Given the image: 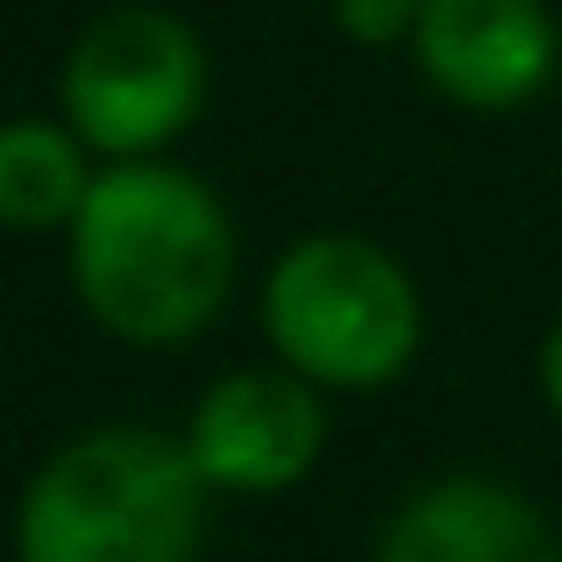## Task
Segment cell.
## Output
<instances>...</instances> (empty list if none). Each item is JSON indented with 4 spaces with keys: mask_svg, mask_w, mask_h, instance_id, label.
Wrapping results in <instances>:
<instances>
[{
    "mask_svg": "<svg viewBox=\"0 0 562 562\" xmlns=\"http://www.w3.org/2000/svg\"><path fill=\"white\" fill-rule=\"evenodd\" d=\"M71 292L100 335L128 349H186L228 314L235 221L221 192L171 157L100 165L65 228Z\"/></svg>",
    "mask_w": 562,
    "mask_h": 562,
    "instance_id": "6da1fadb",
    "label": "cell"
},
{
    "mask_svg": "<svg viewBox=\"0 0 562 562\" xmlns=\"http://www.w3.org/2000/svg\"><path fill=\"white\" fill-rule=\"evenodd\" d=\"M214 492L186 441L143 420L71 435L14 498V562H200Z\"/></svg>",
    "mask_w": 562,
    "mask_h": 562,
    "instance_id": "7a4b0ae2",
    "label": "cell"
},
{
    "mask_svg": "<svg viewBox=\"0 0 562 562\" xmlns=\"http://www.w3.org/2000/svg\"><path fill=\"white\" fill-rule=\"evenodd\" d=\"M257 321L271 363H285L328 398L392 392L427 335L413 271L371 235H300L263 271Z\"/></svg>",
    "mask_w": 562,
    "mask_h": 562,
    "instance_id": "3957f363",
    "label": "cell"
},
{
    "mask_svg": "<svg viewBox=\"0 0 562 562\" xmlns=\"http://www.w3.org/2000/svg\"><path fill=\"white\" fill-rule=\"evenodd\" d=\"M65 128L100 165H143L200 122L206 50L171 8H108L57 71Z\"/></svg>",
    "mask_w": 562,
    "mask_h": 562,
    "instance_id": "277c9868",
    "label": "cell"
},
{
    "mask_svg": "<svg viewBox=\"0 0 562 562\" xmlns=\"http://www.w3.org/2000/svg\"><path fill=\"white\" fill-rule=\"evenodd\" d=\"M179 441L214 498H278L314 477L328 449V392L285 363H249L206 384Z\"/></svg>",
    "mask_w": 562,
    "mask_h": 562,
    "instance_id": "5b68a950",
    "label": "cell"
},
{
    "mask_svg": "<svg viewBox=\"0 0 562 562\" xmlns=\"http://www.w3.org/2000/svg\"><path fill=\"white\" fill-rule=\"evenodd\" d=\"M413 57L441 100L470 114H506L555 79L562 36L541 0H427Z\"/></svg>",
    "mask_w": 562,
    "mask_h": 562,
    "instance_id": "8992f818",
    "label": "cell"
},
{
    "mask_svg": "<svg viewBox=\"0 0 562 562\" xmlns=\"http://www.w3.org/2000/svg\"><path fill=\"white\" fill-rule=\"evenodd\" d=\"M371 562H562V541L520 484L456 470L384 520Z\"/></svg>",
    "mask_w": 562,
    "mask_h": 562,
    "instance_id": "52a82bcc",
    "label": "cell"
},
{
    "mask_svg": "<svg viewBox=\"0 0 562 562\" xmlns=\"http://www.w3.org/2000/svg\"><path fill=\"white\" fill-rule=\"evenodd\" d=\"M93 179V150L65 122H43V114L0 122V228L8 235H65Z\"/></svg>",
    "mask_w": 562,
    "mask_h": 562,
    "instance_id": "ba28073f",
    "label": "cell"
},
{
    "mask_svg": "<svg viewBox=\"0 0 562 562\" xmlns=\"http://www.w3.org/2000/svg\"><path fill=\"white\" fill-rule=\"evenodd\" d=\"M328 8H335V29H342L349 43L384 50V43H413L427 0H328Z\"/></svg>",
    "mask_w": 562,
    "mask_h": 562,
    "instance_id": "9c48e42d",
    "label": "cell"
},
{
    "mask_svg": "<svg viewBox=\"0 0 562 562\" xmlns=\"http://www.w3.org/2000/svg\"><path fill=\"white\" fill-rule=\"evenodd\" d=\"M535 384H541V398H549V413L562 420V314H555V328L541 335V357H535Z\"/></svg>",
    "mask_w": 562,
    "mask_h": 562,
    "instance_id": "30bf717a",
    "label": "cell"
}]
</instances>
